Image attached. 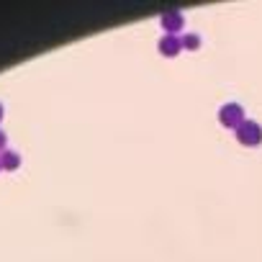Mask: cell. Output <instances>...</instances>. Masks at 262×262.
I'll return each mask as SVG.
<instances>
[{
	"instance_id": "obj_5",
	"label": "cell",
	"mask_w": 262,
	"mask_h": 262,
	"mask_svg": "<svg viewBox=\"0 0 262 262\" xmlns=\"http://www.w3.org/2000/svg\"><path fill=\"white\" fill-rule=\"evenodd\" d=\"M183 49L198 52V49H201V36H198V34H185V36H183Z\"/></svg>"
},
{
	"instance_id": "obj_3",
	"label": "cell",
	"mask_w": 262,
	"mask_h": 262,
	"mask_svg": "<svg viewBox=\"0 0 262 262\" xmlns=\"http://www.w3.org/2000/svg\"><path fill=\"white\" fill-rule=\"evenodd\" d=\"M157 49H160L162 57L175 59V57L183 52V39H178V36H172V34H165V36L157 41Z\"/></svg>"
},
{
	"instance_id": "obj_7",
	"label": "cell",
	"mask_w": 262,
	"mask_h": 262,
	"mask_svg": "<svg viewBox=\"0 0 262 262\" xmlns=\"http://www.w3.org/2000/svg\"><path fill=\"white\" fill-rule=\"evenodd\" d=\"M3 147H6V137H3V134H0V149H3Z\"/></svg>"
},
{
	"instance_id": "obj_6",
	"label": "cell",
	"mask_w": 262,
	"mask_h": 262,
	"mask_svg": "<svg viewBox=\"0 0 262 262\" xmlns=\"http://www.w3.org/2000/svg\"><path fill=\"white\" fill-rule=\"evenodd\" d=\"M18 162H21V157H18L16 152H6V155H3V160H0V165H3L6 170H16V167H18Z\"/></svg>"
},
{
	"instance_id": "obj_4",
	"label": "cell",
	"mask_w": 262,
	"mask_h": 262,
	"mask_svg": "<svg viewBox=\"0 0 262 262\" xmlns=\"http://www.w3.org/2000/svg\"><path fill=\"white\" fill-rule=\"evenodd\" d=\"M160 24H162L165 34H172V36H178V31L185 26V16H183L180 11H167V13L160 18Z\"/></svg>"
},
{
	"instance_id": "obj_2",
	"label": "cell",
	"mask_w": 262,
	"mask_h": 262,
	"mask_svg": "<svg viewBox=\"0 0 262 262\" xmlns=\"http://www.w3.org/2000/svg\"><path fill=\"white\" fill-rule=\"evenodd\" d=\"M236 142L242 144V147H259L262 144V126L257 123V121H244L239 128H236Z\"/></svg>"
},
{
	"instance_id": "obj_1",
	"label": "cell",
	"mask_w": 262,
	"mask_h": 262,
	"mask_svg": "<svg viewBox=\"0 0 262 262\" xmlns=\"http://www.w3.org/2000/svg\"><path fill=\"white\" fill-rule=\"evenodd\" d=\"M244 121H247V118H244V108H242L239 103H224V105L219 108V123H221L224 128L236 131Z\"/></svg>"
},
{
	"instance_id": "obj_9",
	"label": "cell",
	"mask_w": 262,
	"mask_h": 262,
	"mask_svg": "<svg viewBox=\"0 0 262 262\" xmlns=\"http://www.w3.org/2000/svg\"><path fill=\"white\" fill-rule=\"evenodd\" d=\"M0 167H3V165H0Z\"/></svg>"
},
{
	"instance_id": "obj_8",
	"label": "cell",
	"mask_w": 262,
	"mask_h": 262,
	"mask_svg": "<svg viewBox=\"0 0 262 262\" xmlns=\"http://www.w3.org/2000/svg\"><path fill=\"white\" fill-rule=\"evenodd\" d=\"M0 116H3V108H0Z\"/></svg>"
}]
</instances>
